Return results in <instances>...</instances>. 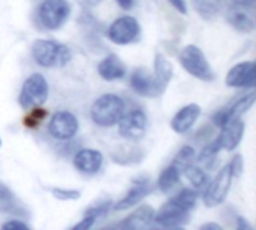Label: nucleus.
Instances as JSON below:
<instances>
[{"instance_id":"obj_1","label":"nucleus","mask_w":256,"mask_h":230,"mask_svg":"<svg viewBox=\"0 0 256 230\" xmlns=\"http://www.w3.org/2000/svg\"><path fill=\"white\" fill-rule=\"evenodd\" d=\"M32 57L39 66L54 69L66 66L72 60V51L64 43L50 39H38L32 45Z\"/></svg>"},{"instance_id":"obj_2","label":"nucleus","mask_w":256,"mask_h":230,"mask_svg":"<svg viewBox=\"0 0 256 230\" xmlns=\"http://www.w3.org/2000/svg\"><path fill=\"white\" fill-rule=\"evenodd\" d=\"M124 111H126L124 100L118 94L106 93L99 96L93 102L90 108V117L96 126L112 127L118 123Z\"/></svg>"},{"instance_id":"obj_3","label":"nucleus","mask_w":256,"mask_h":230,"mask_svg":"<svg viewBox=\"0 0 256 230\" xmlns=\"http://www.w3.org/2000/svg\"><path fill=\"white\" fill-rule=\"evenodd\" d=\"M180 64L183 66V69L190 73L194 78L204 81V82H210L214 79V70L210 66L208 60L206 58L202 49L196 45H186L178 55Z\"/></svg>"},{"instance_id":"obj_4","label":"nucleus","mask_w":256,"mask_h":230,"mask_svg":"<svg viewBox=\"0 0 256 230\" xmlns=\"http://www.w3.org/2000/svg\"><path fill=\"white\" fill-rule=\"evenodd\" d=\"M50 87L44 75L32 73L22 84L18 102L22 109H32L42 106L48 99Z\"/></svg>"},{"instance_id":"obj_5","label":"nucleus","mask_w":256,"mask_h":230,"mask_svg":"<svg viewBox=\"0 0 256 230\" xmlns=\"http://www.w3.org/2000/svg\"><path fill=\"white\" fill-rule=\"evenodd\" d=\"M70 15V4L68 0H44L39 6L38 16L40 24L48 30L60 28Z\"/></svg>"},{"instance_id":"obj_6","label":"nucleus","mask_w":256,"mask_h":230,"mask_svg":"<svg viewBox=\"0 0 256 230\" xmlns=\"http://www.w3.org/2000/svg\"><path fill=\"white\" fill-rule=\"evenodd\" d=\"M141 34V25L136 18L130 15H123L112 21V24L108 27L106 36L108 39L116 45H129L135 40H138Z\"/></svg>"},{"instance_id":"obj_7","label":"nucleus","mask_w":256,"mask_h":230,"mask_svg":"<svg viewBox=\"0 0 256 230\" xmlns=\"http://www.w3.org/2000/svg\"><path fill=\"white\" fill-rule=\"evenodd\" d=\"M232 174H231V169L230 166H224L218 174L216 177L213 178V181L210 184H207L208 187L206 189V193H204V205L208 207V208H214L220 204L225 202L230 190H231V186H232Z\"/></svg>"},{"instance_id":"obj_8","label":"nucleus","mask_w":256,"mask_h":230,"mask_svg":"<svg viewBox=\"0 0 256 230\" xmlns=\"http://www.w3.org/2000/svg\"><path fill=\"white\" fill-rule=\"evenodd\" d=\"M80 130V121L70 111H57L52 114L48 123V133L51 138L68 142L76 136Z\"/></svg>"},{"instance_id":"obj_9","label":"nucleus","mask_w":256,"mask_h":230,"mask_svg":"<svg viewBox=\"0 0 256 230\" xmlns=\"http://www.w3.org/2000/svg\"><path fill=\"white\" fill-rule=\"evenodd\" d=\"M117 126L122 138L128 141H140L147 130V115L141 109H132L122 115Z\"/></svg>"},{"instance_id":"obj_10","label":"nucleus","mask_w":256,"mask_h":230,"mask_svg":"<svg viewBox=\"0 0 256 230\" xmlns=\"http://www.w3.org/2000/svg\"><path fill=\"white\" fill-rule=\"evenodd\" d=\"M190 211L184 210L172 199H170L158 213H154V223L162 228H180L189 222Z\"/></svg>"},{"instance_id":"obj_11","label":"nucleus","mask_w":256,"mask_h":230,"mask_svg":"<svg viewBox=\"0 0 256 230\" xmlns=\"http://www.w3.org/2000/svg\"><path fill=\"white\" fill-rule=\"evenodd\" d=\"M225 84L232 88H254L256 84V67L254 61H242L230 69Z\"/></svg>"},{"instance_id":"obj_12","label":"nucleus","mask_w":256,"mask_h":230,"mask_svg":"<svg viewBox=\"0 0 256 230\" xmlns=\"http://www.w3.org/2000/svg\"><path fill=\"white\" fill-rule=\"evenodd\" d=\"M255 99L256 94L252 91V93L243 96L242 99H238L237 102H234L232 105H230V106H226V108L218 111V112L213 115V118H212L213 124H214L216 127H220V129H222L226 123H230V121H232V120L242 117L244 112H248V111L250 109V106L255 103Z\"/></svg>"},{"instance_id":"obj_13","label":"nucleus","mask_w":256,"mask_h":230,"mask_svg":"<svg viewBox=\"0 0 256 230\" xmlns=\"http://www.w3.org/2000/svg\"><path fill=\"white\" fill-rule=\"evenodd\" d=\"M104 165V154L93 148H82L74 156V166L84 175H94Z\"/></svg>"},{"instance_id":"obj_14","label":"nucleus","mask_w":256,"mask_h":230,"mask_svg":"<svg viewBox=\"0 0 256 230\" xmlns=\"http://www.w3.org/2000/svg\"><path fill=\"white\" fill-rule=\"evenodd\" d=\"M200 115H201V106L196 103H189L182 109H178L177 114L172 117L171 129L178 135H184L195 126Z\"/></svg>"},{"instance_id":"obj_15","label":"nucleus","mask_w":256,"mask_h":230,"mask_svg":"<svg viewBox=\"0 0 256 230\" xmlns=\"http://www.w3.org/2000/svg\"><path fill=\"white\" fill-rule=\"evenodd\" d=\"M152 192V186L148 180H138L135 184L129 189V192L124 195L123 199H120L116 205H112L114 211H124L132 207H136L144 198H147Z\"/></svg>"},{"instance_id":"obj_16","label":"nucleus","mask_w":256,"mask_h":230,"mask_svg":"<svg viewBox=\"0 0 256 230\" xmlns=\"http://www.w3.org/2000/svg\"><path fill=\"white\" fill-rule=\"evenodd\" d=\"M244 121L238 117L230 123H226L224 127H222V132L219 135L220 138V142H222V148L226 150V151H232L236 150L242 139H243V135H244Z\"/></svg>"},{"instance_id":"obj_17","label":"nucleus","mask_w":256,"mask_h":230,"mask_svg":"<svg viewBox=\"0 0 256 230\" xmlns=\"http://www.w3.org/2000/svg\"><path fill=\"white\" fill-rule=\"evenodd\" d=\"M130 87L132 90L142 97H158V88L153 79V75H150L144 67L135 69L130 75Z\"/></svg>"},{"instance_id":"obj_18","label":"nucleus","mask_w":256,"mask_h":230,"mask_svg":"<svg viewBox=\"0 0 256 230\" xmlns=\"http://www.w3.org/2000/svg\"><path fill=\"white\" fill-rule=\"evenodd\" d=\"M154 213L156 211L150 205H141L132 214H129L126 217V220H123L118 225V228L130 230L146 229V228L152 226V223L154 220Z\"/></svg>"},{"instance_id":"obj_19","label":"nucleus","mask_w":256,"mask_h":230,"mask_svg":"<svg viewBox=\"0 0 256 230\" xmlns=\"http://www.w3.org/2000/svg\"><path fill=\"white\" fill-rule=\"evenodd\" d=\"M98 73L105 81H117V79L124 78V75H126V66L120 60L118 55L110 54L104 60L99 61V64H98Z\"/></svg>"},{"instance_id":"obj_20","label":"nucleus","mask_w":256,"mask_h":230,"mask_svg":"<svg viewBox=\"0 0 256 230\" xmlns=\"http://www.w3.org/2000/svg\"><path fill=\"white\" fill-rule=\"evenodd\" d=\"M153 79H154L159 96L166 90L168 84L172 79V66L170 63V60L160 52H158L156 57H154V75H153Z\"/></svg>"},{"instance_id":"obj_21","label":"nucleus","mask_w":256,"mask_h":230,"mask_svg":"<svg viewBox=\"0 0 256 230\" xmlns=\"http://www.w3.org/2000/svg\"><path fill=\"white\" fill-rule=\"evenodd\" d=\"M0 213L15 217H26L27 211L16 196L3 184H0Z\"/></svg>"},{"instance_id":"obj_22","label":"nucleus","mask_w":256,"mask_h":230,"mask_svg":"<svg viewBox=\"0 0 256 230\" xmlns=\"http://www.w3.org/2000/svg\"><path fill=\"white\" fill-rule=\"evenodd\" d=\"M228 22L242 33H250L255 30V19L250 13H248L244 9H232L226 15Z\"/></svg>"},{"instance_id":"obj_23","label":"nucleus","mask_w":256,"mask_h":230,"mask_svg":"<svg viewBox=\"0 0 256 230\" xmlns=\"http://www.w3.org/2000/svg\"><path fill=\"white\" fill-rule=\"evenodd\" d=\"M180 178H182V171L176 165H170L162 171L158 180V187L162 193H168L180 183Z\"/></svg>"},{"instance_id":"obj_24","label":"nucleus","mask_w":256,"mask_h":230,"mask_svg":"<svg viewBox=\"0 0 256 230\" xmlns=\"http://www.w3.org/2000/svg\"><path fill=\"white\" fill-rule=\"evenodd\" d=\"M144 153L138 147H120L114 154L112 160L118 165H134L141 162Z\"/></svg>"},{"instance_id":"obj_25","label":"nucleus","mask_w":256,"mask_h":230,"mask_svg":"<svg viewBox=\"0 0 256 230\" xmlns=\"http://www.w3.org/2000/svg\"><path fill=\"white\" fill-rule=\"evenodd\" d=\"M182 171H183L184 177L192 183V186L196 190H201V189H204L208 184V175L201 168H198V166H195V165L190 163V165L184 166Z\"/></svg>"},{"instance_id":"obj_26","label":"nucleus","mask_w":256,"mask_h":230,"mask_svg":"<svg viewBox=\"0 0 256 230\" xmlns=\"http://www.w3.org/2000/svg\"><path fill=\"white\" fill-rule=\"evenodd\" d=\"M220 150H222V142H220V138L218 136L214 141H212L210 144L204 147V150L198 156V162L206 165L207 168H212V162L216 160V156L220 153Z\"/></svg>"},{"instance_id":"obj_27","label":"nucleus","mask_w":256,"mask_h":230,"mask_svg":"<svg viewBox=\"0 0 256 230\" xmlns=\"http://www.w3.org/2000/svg\"><path fill=\"white\" fill-rule=\"evenodd\" d=\"M172 201H174L176 204H178L180 207H183L184 210L192 211V210L196 207L198 195H196V192L192 190V189H183V190H180V192L172 198Z\"/></svg>"},{"instance_id":"obj_28","label":"nucleus","mask_w":256,"mask_h":230,"mask_svg":"<svg viewBox=\"0 0 256 230\" xmlns=\"http://www.w3.org/2000/svg\"><path fill=\"white\" fill-rule=\"evenodd\" d=\"M195 156H196L195 150H194L192 147H189V145H184V147H182V150L176 154V159H174L172 165H176V166L182 171L184 166H188V165H190V163L194 162Z\"/></svg>"},{"instance_id":"obj_29","label":"nucleus","mask_w":256,"mask_h":230,"mask_svg":"<svg viewBox=\"0 0 256 230\" xmlns=\"http://www.w3.org/2000/svg\"><path fill=\"white\" fill-rule=\"evenodd\" d=\"M195 9L204 16H214L219 12V1L218 0H200V3L195 4Z\"/></svg>"},{"instance_id":"obj_30","label":"nucleus","mask_w":256,"mask_h":230,"mask_svg":"<svg viewBox=\"0 0 256 230\" xmlns=\"http://www.w3.org/2000/svg\"><path fill=\"white\" fill-rule=\"evenodd\" d=\"M28 111H30V112H28V115H27L26 120H24V126H26V127H36V126L46 117V111L42 109L40 106L32 108V109H28Z\"/></svg>"},{"instance_id":"obj_31","label":"nucleus","mask_w":256,"mask_h":230,"mask_svg":"<svg viewBox=\"0 0 256 230\" xmlns=\"http://www.w3.org/2000/svg\"><path fill=\"white\" fill-rule=\"evenodd\" d=\"M51 195L58 199V201H76L81 198V192L78 190H70V189H58V187H52Z\"/></svg>"},{"instance_id":"obj_32","label":"nucleus","mask_w":256,"mask_h":230,"mask_svg":"<svg viewBox=\"0 0 256 230\" xmlns=\"http://www.w3.org/2000/svg\"><path fill=\"white\" fill-rule=\"evenodd\" d=\"M111 208H112V204H111V202H104V204H100V205H96V207L88 208L84 214H87V216H93V217L99 219V217H105Z\"/></svg>"},{"instance_id":"obj_33","label":"nucleus","mask_w":256,"mask_h":230,"mask_svg":"<svg viewBox=\"0 0 256 230\" xmlns=\"http://www.w3.org/2000/svg\"><path fill=\"white\" fill-rule=\"evenodd\" d=\"M228 166H230V169H231L232 177L238 178V177L243 174V169H244V165H243V159H242V156H240V154L234 156V159L231 160V163H230Z\"/></svg>"},{"instance_id":"obj_34","label":"nucleus","mask_w":256,"mask_h":230,"mask_svg":"<svg viewBox=\"0 0 256 230\" xmlns=\"http://www.w3.org/2000/svg\"><path fill=\"white\" fill-rule=\"evenodd\" d=\"M228 3L236 9H244V10H254L256 0H228Z\"/></svg>"},{"instance_id":"obj_35","label":"nucleus","mask_w":256,"mask_h":230,"mask_svg":"<svg viewBox=\"0 0 256 230\" xmlns=\"http://www.w3.org/2000/svg\"><path fill=\"white\" fill-rule=\"evenodd\" d=\"M96 220H98L96 217L84 214V219H82L80 223H76L75 226H72V230H88L92 226H93V225H94V222H96Z\"/></svg>"},{"instance_id":"obj_36","label":"nucleus","mask_w":256,"mask_h":230,"mask_svg":"<svg viewBox=\"0 0 256 230\" xmlns=\"http://www.w3.org/2000/svg\"><path fill=\"white\" fill-rule=\"evenodd\" d=\"M2 229L4 230H28V226L20 220H10L4 225H2Z\"/></svg>"},{"instance_id":"obj_37","label":"nucleus","mask_w":256,"mask_h":230,"mask_svg":"<svg viewBox=\"0 0 256 230\" xmlns=\"http://www.w3.org/2000/svg\"><path fill=\"white\" fill-rule=\"evenodd\" d=\"M171 3V6H174L180 13L186 15L188 13V6H186V1L184 0H168Z\"/></svg>"},{"instance_id":"obj_38","label":"nucleus","mask_w":256,"mask_h":230,"mask_svg":"<svg viewBox=\"0 0 256 230\" xmlns=\"http://www.w3.org/2000/svg\"><path fill=\"white\" fill-rule=\"evenodd\" d=\"M117 3H118V6L122 7V9H124V10H130L134 6H135V3H136V0H116Z\"/></svg>"},{"instance_id":"obj_39","label":"nucleus","mask_w":256,"mask_h":230,"mask_svg":"<svg viewBox=\"0 0 256 230\" xmlns=\"http://www.w3.org/2000/svg\"><path fill=\"white\" fill-rule=\"evenodd\" d=\"M237 223H238V226H237L238 230H252V226L243 217H237Z\"/></svg>"},{"instance_id":"obj_40","label":"nucleus","mask_w":256,"mask_h":230,"mask_svg":"<svg viewBox=\"0 0 256 230\" xmlns=\"http://www.w3.org/2000/svg\"><path fill=\"white\" fill-rule=\"evenodd\" d=\"M201 230H222V226L216 223H207L201 226Z\"/></svg>"},{"instance_id":"obj_41","label":"nucleus","mask_w":256,"mask_h":230,"mask_svg":"<svg viewBox=\"0 0 256 230\" xmlns=\"http://www.w3.org/2000/svg\"><path fill=\"white\" fill-rule=\"evenodd\" d=\"M84 6H96L98 3H100V0H80Z\"/></svg>"},{"instance_id":"obj_42","label":"nucleus","mask_w":256,"mask_h":230,"mask_svg":"<svg viewBox=\"0 0 256 230\" xmlns=\"http://www.w3.org/2000/svg\"><path fill=\"white\" fill-rule=\"evenodd\" d=\"M0 147H2V139H0Z\"/></svg>"}]
</instances>
